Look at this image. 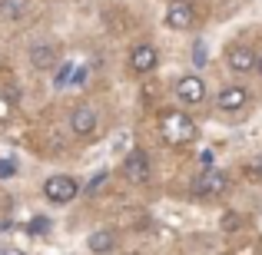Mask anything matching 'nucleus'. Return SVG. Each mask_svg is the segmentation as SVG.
I'll list each match as a JSON object with an SVG mask.
<instances>
[{
  "label": "nucleus",
  "instance_id": "15",
  "mask_svg": "<svg viewBox=\"0 0 262 255\" xmlns=\"http://www.w3.org/2000/svg\"><path fill=\"white\" fill-rule=\"evenodd\" d=\"M106 179H110V172H106V169H103V172H96V176L86 182V192H90V196H96V192H100L103 186H106Z\"/></svg>",
  "mask_w": 262,
  "mask_h": 255
},
{
  "label": "nucleus",
  "instance_id": "9",
  "mask_svg": "<svg viewBox=\"0 0 262 255\" xmlns=\"http://www.w3.org/2000/svg\"><path fill=\"white\" fill-rule=\"evenodd\" d=\"M246 103H249V93H246L243 86H226L223 93L216 96V106L223 109V113H239Z\"/></svg>",
  "mask_w": 262,
  "mask_h": 255
},
{
  "label": "nucleus",
  "instance_id": "18",
  "mask_svg": "<svg viewBox=\"0 0 262 255\" xmlns=\"http://www.w3.org/2000/svg\"><path fill=\"white\" fill-rule=\"evenodd\" d=\"M212 163H216V153H212V149H203V153H199V166L212 169Z\"/></svg>",
  "mask_w": 262,
  "mask_h": 255
},
{
  "label": "nucleus",
  "instance_id": "20",
  "mask_svg": "<svg viewBox=\"0 0 262 255\" xmlns=\"http://www.w3.org/2000/svg\"><path fill=\"white\" fill-rule=\"evenodd\" d=\"M13 172H17V166H13V163H0V179L13 176Z\"/></svg>",
  "mask_w": 262,
  "mask_h": 255
},
{
  "label": "nucleus",
  "instance_id": "16",
  "mask_svg": "<svg viewBox=\"0 0 262 255\" xmlns=\"http://www.w3.org/2000/svg\"><path fill=\"white\" fill-rule=\"evenodd\" d=\"M239 225H243V219H239L236 212H226L223 216V232H236Z\"/></svg>",
  "mask_w": 262,
  "mask_h": 255
},
{
  "label": "nucleus",
  "instance_id": "10",
  "mask_svg": "<svg viewBox=\"0 0 262 255\" xmlns=\"http://www.w3.org/2000/svg\"><path fill=\"white\" fill-rule=\"evenodd\" d=\"M226 60H229V66H232L236 73H249L252 66H256V53H252L249 47H232Z\"/></svg>",
  "mask_w": 262,
  "mask_h": 255
},
{
  "label": "nucleus",
  "instance_id": "5",
  "mask_svg": "<svg viewBox=\"0 0 262 255\" xmlns=\"http://www.w3.org/2000/svg\"><path fill=\"white\" fill-rule=\"evenodd\" d=\"M176 96H179V103H186V106H196V103L206 100V83L199 77H183L176 83Z\"/></svg>",
  "mask_w": 262,
  "mask_h": 255
},
{
  "label": "nucleus",
  "instance_id": "14",
  "mask_svg": "<svg viewBox=\"0 0 262 255\" xmlns=\"http://www.w3.org/2000/svg\"><path fill=\"white\" fill-rule=\"evenodd\" d=\"M70 80H73V63H63V66H60V73L53 77V86L63 89V86H70Z\"/></svg>",
  "mask_w": 262,
  "mask_h": 255
},
{
  "label": "nucleus",
  "instance_id": "3",
  "mask_svg": "<svg viewBox=\"0 0 262 255\" xmlns=\"http://www.w3.org/2000/svg\"><path fill=\"white\" fill-rule=\"evenodd\" d=\"M123 172H126L129 182L146 186L149 182V156L143 153V149H133V153L126 156V163H123Z\"/></svg>",
  "mask_w": 262,
  "mask_h": 255
},
{
  "label": "nucleus",
  "instance_id": "19",
  "mask_svg": "<svg viewBox=\"0 0 262 255\" xmlns=\"http://www.w3.org/2000/svg\"><path fill=\"white\" fill-rule=\"evenodd\" d=\"M192 50H196V53H192V63H196V66H206V47H203V43H196Z\"/></svg>",
  "mask_w": 262,
  "mask_h": 255
},
{
  "label": "nucleus",
  "instance_id": "1",
  "mask_svg": "<svg viewBox=\"0 0 262 255\" xmlns=\"http://www.w3.org/2000/svg\"><path fill=\"white\" fill-rule=\"evenodd\" d=\"M160 129H163V140L169 143V146H186V143L196 140V123L189 120V116L183 113V109H169V113L160 116Z\"/></svg>",
  "mask_w": 262,
  "mask_h": 255
},
{
  "label": "nucleus",
  "instance_id": "6",
  "mask_svg": "<svg viewBox=\"0 0 262 255\" xmlns=\"http://www.w3.org/2000/svg\"><path fill=\"white\" fill-rule=\"evenodd\" d=\"M192 20H196V13H192L189 0H169V7H166V24L173 27V30H186V27H192Z\"/></svg>",
  "mask_w": 262,
  "mask_h": 255
},
{
  "label": "nucleus",
  "instance_id": "7",
  "mask_svg": "<svg viewBox=\"0 0 262 255\" xmlns=\"http://www.w3.org/2000/svg\"><path fill=\"white\" fill-rule=\"evenodd\" d=\"M156 47H149V43H140V47H133L129 50V70L133 73H149V70H156Z\"/></svg>",
  "mask_w": 262,
  "mask_h": 255
},
{
  "label": "nucleus",
  "instance_id": "2",
  "mask_svg": "<svg viewBox=\"0 0 262 255\" xmlns=\"http://www.w3.org/2000/svg\"><path fill=\"white\" fill-rule=\"evenodd\" d=\"M77 192H80V182L73 176H50L43 182V196L50 202H70Z\"/></svg>",
  "mask_w": 262,
  "mask_h": 255
},
{
  "label": "nucleus",
  "instance_id": "21",
  "mask_svg": "<svg viewBox=\"0 0 262 255\" xmlns=\"http://www.w3.org/2000/svg\"><path fill=\"white\" fill-rule=\"evenodd\" d=\"M0 255H24V252H20V249H4Z\"/></svg>",
  "mask_w": 262,
  "mask_h": 255
},
{
  "label": "nucleus",
  "instance_id": "11",
  "mask_svg": "<svg viewBox=\"0 0 262 255\" xmlns=\"http://www.w3.org/2000/svg\"><path fill=\"white\" fill-rule=\"evenodd\" d=\"M30 63L37 66V70H50V66L57 63V47L53 43H37L30 50Z\"/></svg>",
  "mask_w": 262,
  "mask_h": 255
},
{
  "label": "nucleus",
  "instance_id": "17",
  "mask_svg": "<svg viewBox=\"0 0 262 255\" xmlns=\"http://www.w3.org/2000/svg\"><path fill=\"white\" fill-rule=\"evenodd\" d=\"M27 229H30V232H33V236H40V232H47V229H50V222H47V219H43V216H40V219H33V222H30V225H27Z\"/></svg>",
  "mask_w": 262,
  "mask_h": 255
},
{
  "label": "nucleus",
  "instance_id": "8",
  "mask_svg": "<svg viewBox=\"0 0 262 255\" xmlns=\"http://www.w3.org/2000/svg\"><path fill=\"white\" fill-rule=\"evenodd\" d=\"M70 129L77 136H83V140H86V136H93L96 133V113H93V106H77V109H73V113H70Z\"/></svg>",
  "mask_w": 262,
  "mask_h": 255
},
{
  "label": "nucleus",
  "instance_id": "22",
  "mask_svg": "<svg viewBox=\"0 0 262 255\" xmlns=\"http://www.w3.org/2000/svg\"><path fill=\"white\" fill-rule=\"evenodd\" d=\"M256 66H259V73H262V57H256Z\"/></svg>",
  "mask_w": 262,
  "mask_h": 255
},
{
  "label": "nucleus",
  "instance_id": "12",
  "mask_svg": "<svg viewBox=\"0 0 262 255\" xmlns=\"http://www.w3.org/2000/svg\"><path fill=\"white\" fill-rule=\"evenodd\" d=\"M113 245H116V236L110 229H96L93 236L86 239V249L90 252H96V255H106V252H113Z\"/></svg>",
  "mask_w": 262,
  "mask_h": 255
},
{
  "label": "nucleus",
  "instance_id": "4",
  "mask_svg": "<svg viewBox=\"0 0 262 255\" xmlns=\"http://www.w3.org/2000/svg\"><path fill=\"white\" fill-rule=\"evenodd\" d=\"M192 189H196L199 196H223V192L229 189V176H226V172H216V169H206L203 176L196 179Z\"/></svg>",
  "mask_w": 262,
  "mask_h": 255
},
{
  "label": "nucleus",
  "instance_id": "13",
  "mask_svg": "<svg viewBox=\"0 0 262 255\" xmlns=\"http://www.w3.org/2000/svg\"><path fill=\"white\" fill-rule=\"evenodd\" d=\"M27 13V0H0V17L10 20V24H17V20H24Z\"/></svg>",
  "mask_w": 262,
  "mask_h": 255
}]
</instances>
